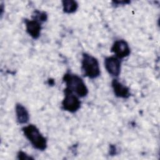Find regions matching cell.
Listing matches in <instances>:
<instances>
[{"mask_svg": "<svg viewBox=\"0 0 160 160\" xmlns=\"http://www.w3.org/2000/svg\"><path fill=\"white\" fill-rule=\"evenodd\" d=\"M81 107V101L72 91L65 88L64 98L62 101V108L69 112H75Z\"/></svg>", "mask_w": 160, "mask_h": 160, "instance_id": "277c9868", "label": "cell"}, {"mask_svg": "<svg viewBox=\"0 0 160 160\" xmlns=\"http://www.w3.org/2000/svg\"><path fill=\"white\" fill-rule=\"evenodd\" d=\"M26 138L36 149L44 151L47 148V139L39 131V129L33 124H29L22 128Z\"/></svg>", "mask_w": 160, "mask_h": 160, "instance_id": "6da1fadb", "label": "cell"}, {"mask_svg": "<svg viewBox=\"0 0 160 160\" xmlns=\"http://www.w3.org/2000/svg\"><path fill=\"white\" fill-rule=\"evenodd\" d=\"M114 4L116 5H119V4H128V3H130V1H113L112 2Z\"/></svg>", "mask_w": 160, "mask_h": 160, "instance_id": "5bb4252c", "label": "cell"}, {"mask_svg": "<svg viewBox=\"0 0 160 160\" xmlns=\"http://www.w3.org/2000/svg\"><path fill=\"white\" fill-rule=\"evenodd\" d=\"M111 52H114L116 56L119 59H122L128 56L131 53V50L128 42L124 39L116 41L111 48Z\"/></svg>", "mask_w": 160, "mask_h": 160, "instance_id": "5b68a950", "label": "cell"}, {"mask_svg": "<svg viewBox=\"0 0 160 160\" xmlns=\"http://www.w3.org/2000/svg\"><path fill=\"white\" fill-rule=\"evenodd\" d=\"M17 158L18 159H22V160H26V159H34V158L28 154H27L26 152L20 151L18 152L17 154Z\"/></svg>", "mask_w": 160, "mask_h": 160, "instance_id": "7c38bea8", "label": "cell"}, {"mask_svg": "<svg viewBox=\"0 0 160 160\" xmlns=\"http://www.w3.org/2000/svg\"><path fill=\"white\" fill-rule=\"evenodd\" d=\"M16 119L19 124H26L29 121V115L26 108L20 103L16 105Z\"/></svg>", "mask_w": 160, "mask_h": 160, "instance_id": "9c48e42d", "label": "cell"}, {"mask_svg": "<svg viewBox=\"0 0 160 160\" xmlns=\"http://www.w3.org/2000/svg\"><path fill=\"white\" fill-rule=\"evenodd\" d=\"M32 19L36 20L42 23L45 22L48 19V14L44 11H41L39 10H35L32 15Z\"/></svg>", "mask_w": 160, "mask_h": 160, "instance_id": "8fae6325", "label": "cell"}, {"mask_svg": "<svg viewBox=\"0 0 160 160\" xmlns=\"http://www.w3.org/2000/svg\"><path fill=\"white\" fill-rule=\"evenodd\" d=\"M63 11L68 14L73 13L76 11L78 8V4L76 1L64 0L62 1Z\"/></svg>", "mask_w": 160, "mask_h": 160, "instance_id": "30bf717a", "label": "cell"}, {"mask_svg": "<svg viewBox=\"0 0 160 160\" xmlns=\"http://www.w3.org/2000/svg\"><path fill=\"white\" fill-rule=\"evenodd\" d=\"M105 68L109 74L118 76L121 72V61L117 57L110 56L104 59Z\"/></svg>", "mask_w": 160, "mask_h": 160, "instance_id": "8992f818", "label": "cell"}, {"mask_svg": "<svg viewBox=\"0 0 160 160\" xmlns=\"http://www.w3.org/2000/svg\"><path fill=\"white\" fill-rule=\"evenodd\" d=\"M81 69L84 76L90 79H96L101 74L98 59L88 53L82 54Z\"/></svg>", "mask_w": 160, "mask_h": 160, "instance_id": "3957f363", "label": "cell"}, {"mask_svg": "<svg viewBox=\"0 0 160 160\" xmlns=\"http://www.w3.org/2000/svg\"><path fill=\"white\" fill-rule=\"evenodd\" d=\"M117 149H116V146L113 145V144H111L110 145V149H109V154L112 156H114V155H116L117 154Z\"/></svg>", "mask_w": 160, "mask_h": 160, "instance_id": "4fadbf2b", "label": "cell"}, {"mask_svg": "<svg viewBox=\"0 0 160 160\" xmlns=\"http://www.w3.org/2000/svg\"><path fill=\"white\" fill-rule=\"evenodd\" d=\"M63 81L66 88L79 97H85L88 94V89L83 80L78 75L70 72L66 73L63 76Z\"/></svg>", "mask_w": 160, "mask_h": 160, "instance_id": "7a4b0ae2", "label": "cell"}, {"mask_svg": "<svg viewBox=\"0 0 160 160\" xmlns=\"http://www.w3.org/2000/svg\"><path fill=\"white\" fill-rule=\"evenodd\" d=\"M111 86L114 93L116 97L127 99L130 96L131 94L129 89L127 86L120 82L118 79H114L112 81Z\"/></svg>", "mask_w": 160, "mask_h": 160, "instance_id": "ba28073f", "label": "cell"}, {"mask_svg": "<svg viewBox=\"0 0 160 160\" xmlns=\"http://www.w3.org/2000/svg\"><path fill=\"white\" fill-rule=\"evenodd\" d=\"M26 25V30L28 34L33 39H37L40 36L41 31V24L39 21L34 19H24Z\"/></svg>", "mask_w": 160, "mask_h": 160, "instance_id": "52a82bcc", "label": "cell"}]
</instances>
